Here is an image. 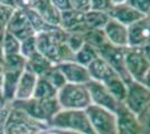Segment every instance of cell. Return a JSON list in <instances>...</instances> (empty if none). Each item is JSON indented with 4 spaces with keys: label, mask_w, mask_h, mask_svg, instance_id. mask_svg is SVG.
<instances>
[{
    "label": "cell",
    "mask_w": 150,
    "mask_h": 134,
    "mask_svg": "<svg viewBox=\"0 0 150 134\" xmlns=\"http://www.w3.org/2000/svg\"><path fill=\"white\" fill-rule=\"evenodd\" d=\"M0 94H1V88H0Z\"/></svg>",
    "instance_id": "681fc988"
},
{
    "label": "cell",
    "mask_w": 150,
    "mask_h": 134,
    "mask_svg": "<svg viewBox=\"0 0 150 134\" xmlns=\"http://www.w3.org/2000/svg\"><path fill=\"white\" fill-rule=\"evenodd\" d=\"M141 48H142V51H144V56H146L147 59L150 62V40H148V41H147V43H146Z\"/></svg>",
    "instance_id": "ab89813d"
},
{
    "label": "cell",
    "mask_w": 150,
    "mask_h": 134,
    "mask_svg": "<svg viewBox=\"0 0 150 134\" xmlns=\"http://www.w3.org/2000/svg\"><path fill=\"white\" fill-rule=\"evenodd\" d=\"M0 5H7V6L15 7V0H0Z\"/></svg>",
    "instance_id": "ee69618b"
},
{
    "label": "cell",
    "mask_w": 150,
    "mask_h": 134,
    "mask_svg": "<svg viewBox=\"0 0 150 134\" xmlns=\"http://www.w3.org/2000/svg\"><path fill=\"white\" fill-rule=\"evenodd\" d=\"M136 117L141 128L142 134H150V102Z\"/></svg>",
    "instance_id": "4dcf8cb0"
},
{
    "label": "cell",
    "mask_w": 150,
    "mask_h": 134,
    "mask_svg": "<svg viewBox=\"0 0 150 134\" xmlns=\"http://www.w3.org/2000/svg\"><path fill=\"white\" fill-rule=\"evenodd\" d=\"M8 103L5 101V98H4V96H2V94H0V112L4 109V107L6 106Z\"/></svg>",
    "instance_id": "f6af8a7d"
},
{
    "label": "cell",
    "mask_w": 150,
    "mask_h": 134,
    "mask_svg": "<svg viewBox=\"0 0 150 134\" xmlns=\"http://www.w3.org/2000/svg\"><path fill=\"white\" fill-rule=\"evenodd\" d=\"M6 32L15 36L19 41L36 36V32L31 27L26 13L20 9L15 10L13 17L6 25Z\"/></svg>",
    "instance_id": "8fae6325"
},
{
    "label": "cell",
    "mask_w": 150,
    "mask_h": 134,
    "mask_svg": "<svg viewBox=\"0 0 150 134\" xmlns=\"http://www.w3.org/2000/svg\"><path fill=\"white\" fill-rule=\"evenodd\" d=\"M39 77L45 78V79H46L50 85H53L57 91H59V89L62 88L63 86L66 84L65 77L63 76V74L61 73V70L57 68L56 65H54L52 68H50V69L45 73L43 76H39Z\"/></svg>",
    "instance_id": "f1b7e54d"
},
{
    "label": "cell",
    "mask_w": 150,
    "mask_h": 134,
    "mask_svg": "<svg viewBox=\"0 0 150 134\" xmlns=\"http://www.w3.org/2000/svg\"><path fill=\"white\" fill-rule=\"evenodd\" d=\"M150 102V91L142 83L132 81L128 84L127 95L123 105L137 116Z\"/></svg>",
    "instance_id": "9c48e42d"
},
{
    "label": "cell",
    "mask_w": 150,
    "mask_h": 134,
    "mask_svg": "<svg viewBox=\"0 0 150 134\" xmlns=\"http://www.w3.org/2000/svg\"><path fill=\"white\" fill-rule=\"evenodd\" d=\"M146 17H147V19H148V20L150 21V10H149V13H148L147 15H146Z\"/></svg>",
    "instance_id": "7dc6e473"
},
{
    "label": "cell",
    "mask_w": 150,
    "mask_h": 134,
    "mask_svg": "<svg viewBox=\"0 0 150 134\" xmlns=\"http://www.w3.org/2000/svg\"><path fill=\"white\" fill-rule=\"evenodd\" d=\"M2 79H4V55H2V51H0V88H1Z\"/></svg>",
    "instance_id": "f35d334b"
},
{
    "label": "cell",
    "mask_w": 150,
    "mask_h": 134,
    "mask_svg": "<svg viewBox=\"0 0 150 134\" xmlns=\"http://www.w3.org/2000/svg\"><path fill=\"white\" fill-rule=\"evenodd\" d=\"M56 98L62 109H85L92 104L85 84L66 83L57 92Z\"/></svg>",
    "instance_id": "5b68a950"
},
{
    "label": "cell",
    "mask_w": 150,
    "mask_h": 134,
    "mask_svg": "<svg viewBox=\"0 0 150 134\" xmlns=\"http://www.w3.org/2000/svg\"><path fill=\"white\" fill-rule=\"evenodd\" d=\"M125 64L127 72L132 81L142 83L147 72L150 68V62L144 56L141 47H125Z\"/></svg>",
    "instance_id": "52a82bcc"
},
{
    "label": "cell",
    "mask_w": 150,
    "mask_h": 134,
    "mask_svg": "<svg viewBox=\"0 0 150 134\" xmlns=\"http://www.w3.org/2000/svg\"><path fill=\"white\" fill-rule=\"evenodd\" d=\"M72 9L80 13H88L91 10V0H69Z\"/></svg>",
    "instance_id": "d590c367"
},
{
    "label": "cell",
    "mask_w": 150,
    "mask_h": 134,
    "mask_svg": "<svg viewBox=\"0 0 150 134\" xmlns=\"http://www.w3.org/2000/svg\"><path fill=\"white\" fill-rule=\"evenodd\" d=\"M85 85L88 87L92 104L101 106L103 109H109V111H111L113 113L117 112L120 102H118L113 97L112 94L109 92V89L106 88V86L104 84L91 79Z\"/></svg>",
    "instance_id": "30bf717a"
},
{
    "label": "cell",
    "mask_w": 150,
    "mask_h": 134,
    "mask_svg": "<svg viewBox=\"0 0 150 134\" xmlns=\"http://www.w3.org/2000/svg\"><path fill=\"white\" fill-rule=\"evenodd\" d=\"M29 19V22H30L31 27L34 28V30L36 34H40V32H50V29L54 27V26L50 25L45 21L39 15H38L34 9H27V10H24Z\"/></svg>",
    "instance_id": "4316f807"
},
{
    "label": "cell",
    "mask_w": 150,
    "mask_h": 134,
    "mask_svg": "<svg viewBox=\"0 0 150 134\" xmlns=\"http://www.w3.org/2000/svg\"><path fill=\"white\" fill-rule=\"evenodd\" d=\"M59 27L69 34H72V32L84 34L88 29L84 22V13L76 11L74 9L61 13Z\"/></svg>",
    "instance_id": "e0dca14e"
},
{
    "label": "cell",
    "mask_w": 150,
    "mask_h": 134,
    "mask_svg": "<svg viewBox=\"0 0 150 134\" xmlns=\"http://www.w3.org/2000/svg\"><path fill=\"white\" fill-rule=\"evenodd\" d=\"M83 36H84V41L95 48L96 51L103 45L109 43L103 29H88Z\"/></svg>",
    "instance_id": "484cf974"
},
{
    "label": "cell",
    "mask_w": 150,
    "mask_h": 134,
    "mask_svg": "<svg viewBox=\"0 0 150 134\" xmlns=\"http://www.w3.org/2000/svg\"><path fill=\"white\" fill-rule=\"evenodd\" d=\"M114 6L111 0H91V10L109 13L111 8Z\"/></svg>",
    "instance_id": "836d02e7"
},
{
    "label": "cell",
    "mask_w": 150,
    "mask_h": 134,
    "mask_svg": "<svg viewBox=\"0 0 150 134\" xmlns=\"http://www.w3.org/2000/svg\"><path fill=\"white\" fill-rule=\"evenodd\" d=\"M108 15L111 19L117 20L118 22L127 26V27H129L133 22L146 17L142 13L137 11L136 9H133L131 6H129L127 2L120 4V5H114L111 8V10L108 13Z\"/></svg>",
    "instance_id": "ac0fdd59"
},
{
    "label": "cell",
    "mask_w": 150,
    "mask_h": 134,
    "mask_svg": "<svg viewBox=\"0 0 150 134\" xmlns=\"http://www.w3.org/2000/svg\"><path fill=\"white\" fill-rule=\"evenodd\" d=\"M57 68L61 70L65 77L66 83L71 84H86L91 81L88 67L77 64L76 62H63L57 64Z\"/></svg>",
    "instance_id": "7c38bea8"
},
{
    "label": "cell",
    "mask_w": 150,
    "mask_h": 134,
    "mask_svg": "<svg viewBox=\"0 0 150 134\" xmlns=\"http://www.w3.org/2000/svg\"><path fill=\"white\" fill-rule=\"evenodd\" d=\"M127 4L146 16L150 10V0H127Z\"/></svg>",
    "instance_id": "d6a6232c"
},
{
    "label": "cell",
    "mask_w": 150,
    "mask_h": 134,
    "mask_svg": "<svg viewBox=\"0 0 150 134\" xmlns=\"http://www.w3.org/2000/svg\"><path fill=\"white\" fill-rule=\"evenodd\" d=\"M104 85L118 102L122 103L125 101L127 91H128V85L122 81V78L119 75H115L109 81H106Z\"/></svg>",
    "instance_id": "603a6c76"
},
{
    "label": "cell",
    "mask_w": 150,
    "mask_h": 134,
    "mask_svg": "<svg viewBox=\"0 0 150 134\" xmlns=\"http://www.w3.org/2000/svg\"><path fill=\"white\" fill-rule=\"evenodd\" d=\"M26 63V58L20 54L4 56V79L1 84V94L7 103L15 100L16 87L25 69Z\"/></svg>",
    "instance_id": "7a4b0ae2"
},
{
    "label": "cell",
    "mask_w": 150,
    "mask_h": 134,
    "mask_svg": "<svg viewBox=\"0 0 150 134\" xmlns=\"http://www.w3.org/2000/svg\"><path fill=\"white\" fill-rule=\"evenodd\" d=\"M142 84H144V86L150 91V68H149V70L147 72L146 76H144V81H142Z\"/></svg>",
    "instance_id": "60d3db41"
},
{
    "label": "cell",
    "mask_w": 150,
    "mask_h": 134,
    "mask_svg": "<svg viewBox=\"0 0 150 134\" xmlns=\"http://www.w3.org/2000/svg\"><path fill=\"white\" fill-rule=\"evenodd\" d=\"M38 76L33 72V70L27 66L26 63V67L21 76L19 78L17 87H16V92H15V100H19V101H24V100H28L33 97L34 94V89L37 83Z\"/></svg>",
    "instance_id": "9a60e30c"
},
{
    "label": "cell",
    "mask_w": 150,
    "mask_h": 134,
    "mask_svg": "<svg viewBox=\"0 0 150 134\" xmlns=\"http://www.w3.org/2000/svg\"><path fill=\"white\" fill-rule=\"evenodd\" d=\"M113 5H120V4H125L127 2V0H111Z\"/></svg>",
    "instance_id": "bcb514c9"
},
{
    "label": "cell",
    "mask_w": 150,
    "mask_h": 134,
    "mask_svg": "<svg viewBox=\"0 0 150 134\" xmlns=\"http://www.w3.org/2000/svg\"><path fill=\"white\" fill-rule=\"evenodd\" d=\"M98 57H100V56H99L96 49L85 43V44L83 45L81 48L74 54V62H76L77 64L82 65V66L88 67V65L91 64L94 59H96Z\"/></svg>",
    "instance_id": "d4e9b609"
},
{
    "label": "cell",
    "mask_w": 150,
    "mask_h": 134,
    "mask_svg": "<svg viewBox=\"0 0 150 134\" xmlns=\"http://www.w3.org/2000/svg\"><path fill=\"white\" fill-rule=\"evenodd\" d=\"M27 66L39 77L43 76L47 70L54 66V64L50 62L45 56H43L40 53L37 51L30 58L27 59Z\"/></svg>",
    "instance_id": "7402d4cb"
},
{
    "label": "cell",
    "mask_w": 150,
    "mask_h": 134,
    "mask_svg": "<svg viewBox=\"0 0 150 134\" xmlns=\"http://www.w3.org/2000/svg\"><path fill=\"white\" fill-rule=\"evenodd\" d=\"M5 32H6L5 26H2L0 24V51H1V43H2V39H4V36H5Z\"/></svg>",
    "instance_id": "7bdbcfd3"
},
{
    "label": "cell",
    "mask_w": 150,
    "mask_h": 134,
    "mask_svg": "<svg viewBox=\"0 0 150 134\" xmlns=\"http://www.w3.org/2000/svg\"><path fill=\"white\" fill-rule=\"evenodd\" d=\"M108 41L117 47H128V27L118 22L117 20L111 19L108 21L105 27L103 28Z\"/></svg>",
    "instance_id": "2e32d148"
},
{
    "label": "cell",
    "mask_w": 150,
    "mask_h": 134,
    "mask_svg": "<svg viewBox=\"0 0 150 134\" xmlns=\"http://www.w3.org/2000/svg\"><path fill=\"white\" fill-rule=\"evenodd\" d=\"M84 34H79V32H72V34H69L67 36V39H66V45L69 47V49L73 51V53H76L81 48L83 45L85 44L84 41Z\"/></svg>",
    "instance_id": "1f68e13d"
},
{
    "label": "cell",
    "mask_w": 150,
    "mask_h": 134,
    "mask_svg": "<svg viewBox=\"0 0 150 134\" xmlns=\"http://www.w3.org/2000/svg\"><path fill=\"white\" fill-rule=\"evenodd\" d=\"M52 4L57 10H59L61 13L66 11V10H71L72 6H71V1L69 0H50Z\"/></svg>",
    "instance_id": "8d00e7d4"
},
{
    "label": "cell",
    "mask_w": 150,
    "mask_h": 134,
    "mask_svg": "<svg viewBox=\"0 0 150 134\" xmlns=\"http://www.w3.org/2000/svg\"><path fill=\"white\" fill-rule=\"evenodd\" d=\"M125 47H117L110 43H106L101 48L98 49V54L103 58L108 64L112 67L114 72L119 75L127 85L132 82V78L129 76L125 64Z\"/></svg>",
    "instance_id": "ba28073f"
},
{
    "label": "cell",
    "mask_w": 150,
    "mask_h": 134,
    "mask_svg": "<svg viewBox=\"0 0 150 134\" xmlns=\"http://www.w3.org/2000/svg\"><path fill=\"white\" fill-rule=\"evenodd\" d=\"M16 8L11 6H7V5H0V24L5 26L8 24V21L13 17V13H15Z\"/></svg>",
    "instance_id": "e575fe53"
},
{
    "label": "cell",
    "mask_w": 150,
    "mask_h": 134,
    "mask_svg": "<svg viewBox=\"0 0 150 134\" xmlns=\"http://www.w3.org/2000/svg\"><path fill=\"white\" fill-rule=\"evenodd\" d=\"M57 130H69L84 134H96L92 128L85 109H61L50 123Z\"/></svg>",
    "instance_id": "3957f363"
},
{
    "label": "cell",
    "mask_w": 150,
    "mask_h": 134,
    "mask_svg": "<svg viewBox=\"0 0 150 134\" xmlns=\"http://www.w3.org/2000/svg\"><path fill=\"white\" fill-rule=\"evenodd\" d=\"M36 45L38 53L54 65L74 60V53L69 49L66 43H58L54 40L47 32L36 34Z\"/></svg>",
    "instance_id": "277c9868"
},
{
    "label": "cell",
    "mask_w": 150,
    "mask_h": 134,
    "mask_svg": "<svg viewBox=\"0 0 150 134\" xmlns=\"http://www.w3.org/2000/svg\"><path fill=\"white\" fill-rule=\"evenodd\" d=\"M45 134H57V133L54 131V130H53V131H50V132H48V133H45Z\"/></svg>",
    "instance_id": "c3c4849f"
},
{
    "label": "cell",
    "mask_w": 150,
    "mask_h": 134,
    "mask_svg": "<svg viewBox=\"0 0 150 134\" xmlns=\"http://www.w3.org/2000/svg\"><path fill=\"white\" fill-rule=\"evenodd\" d=\"M109 20L110 17L106 13L90 10L84 13V22L88 29H103Z\"/></svg>",
    "instance_id": "cb8c5ba5"
},
{
    "label": "cell",
    "mask_w": 150,
    "mask_h": 134,
    "mask_svg": "<svg viewBox=\"0 0 150 134\" xmlns=\"http://www.w3.org/2000/svg\"><path fill=\"white\" fill-rule=\"evenodd\" d=\"M88 70L91 79L104 84L113 76L118 75L114 69L106 63L103 58L98 57L88 66Z\"/></svg>",
    "instance_id": "d6986e66"
},
{
    "label": "cell",
    "mask_w": 150,
    "mask_h": 134,
    "mask_svg": "<svg viewBox=\"0 0 150 134\" xmlns=\"http://www.w3.org/2000/svg\"><path fill=\"white\" fill-rule=\"evenodd\" d=\"M128 40L130 47H142L150 40V21L147 17L128 27Z\"/></svg>",
    "instance_id": "5bb4252c"
},
{
    "label": "cell",
    "mask_w": 150,
    "mask_h": 134,
    "mask_svg": "<svg viewBox=\"0 0 150 134\" xmlns=\"http://www.w3.org/2000/svg\"><path fill=\"white\" fill-rule=\"evenodd\" d=\"M31 9H34L50 25L59 26L61 24V11L54 7L50 0H37Z\"/></svg>",
    "instance_id": "ffe728a7"
},
{
    "label": "cell",
    "mask_w": 150,
    "mask_h": 134,
    "mask_svg": "<svg viewBox=\"0 0 150 134\" xmlns=\"http://www.w3.org/2000/svg\"><path fill=\"white\" fill-rule=\"evenodd\" d=\"M37 45H36V36H33L29 38L25 39L23 41H20V51L19 54L26 58V60L28 58H30L34 54L37 53Z\"/></svg>",
    "instance_id": "f546056e"
},
{
    "label": "cell",
    "mask_w": 150,
    "mask_h": 134,
    "mask_svg": "<svg viewBox=\"0 0 150 134\" xmlns=\"http://www.w3.org/2000/svg\"><path fill=\"white\" fill-rule=\"evenodd\" d=\"M37 0H15V7L16 9H20V10H27V9H31L33 6L36 4Z\"/></svg>",
    "instance_id": "74e56055"
},
{
    "label": "cell",
    "mask_w": 150,
    "mask_h": 134,
    "mask_svg": "<svg viewBox=\"0 0 150 134\" xmlns=\"http://www.w3.org/2000/svg\"><path fill=\"white\" fill-rule=\"evenodd\" d=\"M57 91L53 85H50L45 78L38 77L37 83L34 89L33 98L36 100H52L57 97Z\"/></svg>",
    "instance_id": "44dd1931"
},
{
    "label": "cell",
    "mask_w": 150,
    "mask_h": 134,
    "mask_svg": "<svg viewBox=\"0 0 150 134\" xmlns=\"http://www.w3.org/2000/svg\"><path fill=\"white\" fill-rule=\"evenodd\" d=\"M10 107L19 109L28 115L29 117L42 123H50L54 115L61 111V106L58 104L57 98L52 100H36V98H28L24 101L13 100L9 103Z\"/></svg>",
    "instance_id": "6da1fadb"
},
{
    "label": "cell",
    "mask_w": 150,
    "mask_h": 134,
    "mask_svg": "<svg viewBox=\"0 0 150 134\" xmlns=\"http://www.w3.org/2000/svg\"><path fill=\"white\" fill-rule=\"evenodd\" d=\"M115 114H117V122H118L117 134H142L136 115L132 114L123 105V103L119 104Z\"/></svg>",
    "instance_id": "4fadbf2b"
},
{
    "label": "cell",
    "mask_w": 150,
    "mask_h": 134,
    "mask_svg": "<svg viewBox=\"0 0 150 134\" xmlns=\"http://www.w3.org/2000/svg\"><path fill=\"white\" fill-rule=\"evenodd\" d=\"M1 51L2 55L7 56V55H15V54H19L20 51V41L13 36L9 32H5V36L1 43Z\"/></svg>",
    "instance_id": "83f0119b"
},
{
    "label": "cell",
    "mask_w": 150,
    "mask_h": 134,
    "mask_svg": "<svg viewBox=\"0 0 150 134\" xmlns=\"http://www.w3.org/2000/svg\"><path fill=\"white\" fill-rule=\"evenodd\" d=\"M90 124L96 134H117V114L101 106L91 104L85 109Z\"/></svg>",
    "instance_id": "8992f818"
},
{
    "label": "cell",
    "mask_w": 150,
    "mask_h": 134,
    "mask_svg": "<svg viewBox=\"0 0 150 134\" xmlns=\"http://www.w3.org/2000/svg\"><path fill=\"white\" fill-rule=\"evenodd\" d=\"M57 134H84L81 132H76V131H69V130H54Z\"/></svg>",
    "instance_id": "b9f144b4"
}]
</instances>
